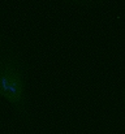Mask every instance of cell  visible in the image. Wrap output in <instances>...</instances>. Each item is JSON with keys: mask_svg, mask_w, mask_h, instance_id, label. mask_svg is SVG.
Segmentation results:
<instances>
[{"mask_svg": "<svg viewBox=\"0 0 125 134\" xmlns=\"http://www.w3.org/2000/svg\"><path fill=\"white\" fill-rule=\"evenodd\" d=\"M0 99L5 100L21 120H29L26 65L20 51L9 41L0 46Z\"/></svg>", "mask_w": 125, "mask_h": 134, "instance_id": "obj_1", "label": "cell"}, {"mask_svg": "<svg viewBox=\"0 0 125 134\" xmlns=\"http://www.w3.org/2000/svg\"><path fill=\"white\" fill-rule=\"evenodd\" d=\"M67 3L74 4V5H80V7H85V8H95L98 5H100V3L103 0H64Z\"/></svg>", "mask_w": 125, "mask_h": 134, "instance_id": "obj_2", "label": "cell"}, {"mask_svg": "<svg viewBox=\"0 0 125 134\" xmlns=\"http://www.w3.org/2000/svg\"><path fill=\"white\" fill-rule=\"evenodd\" d=\"M124 107H125V91H124Z\"/></svg>", "mask_w": 125, "mask_h": 134, "instance_id": "obj_3", "label": "cell"}]
</instances>
